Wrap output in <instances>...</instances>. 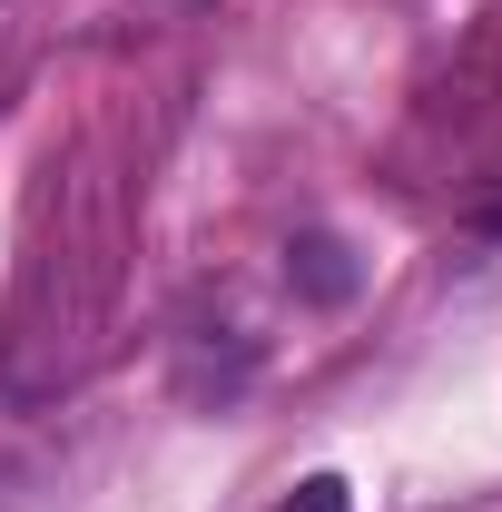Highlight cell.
I'll return each mask as SVG.
<instances>
[{"instance_id":"6da1fadb","label":"cell","mask_w":502,"mask_h":512,"mask_svg":"<svg viewBox=\"0 0 502 512\" xmlns=\"http://www.w3.org/2000/svg\"><path fill=\"white\" fill-rule=\"evenodd\" d=\"M286 286L315 296V306H345V296H355V256L335 247V237H296V247H286Z\"/></svg>"},{"instance_id":"7a4b0ae2","label":"cell","mask_w":502,"mask_h":512,"mask_svg":"<svg viewBox=\"0 0 502 512\" xmlns=\"http://www.w3.org/2000/svg\"><path fill=\"white\" fill-rule=\"evenodd\" d=\"M276 512H355V493H345L335 473H315V483H296V493H286Z\"/></svg>"}]
</instances>
